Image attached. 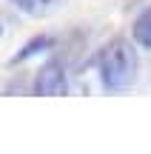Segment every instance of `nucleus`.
Masks as SVG:
<instances>
[{
    "label": "nucleus",
    "instance_id": "f257e3e1",
    "mask_svg": "<svg viewBox=\"0 0 151 154\" xmlns=\"http://www.w3.org/2000/svg\"><path fill=\"white\" fill-rule=\"evenodd\" d=\"M97 72L106 91H125L137 80V51L128 40L114 37L97 54Z\"/></svg>",
    "mask_w": 151,
    "mask_h": 154
},
{
    "label": "nucleus",
    "instance_id": "f03ea898",
    "mask_svg": "<svg viewBox=\"0 0 151 154\" xmlns=\"http://www.w3.org/2000/svg\"><path fill=\"white\" fill-rule=\"evenodd\" d=\"M32 88L37 97H63V94H68V77L57 60H49L40 66Z\"/></svg>",
    "mask_w": 151,
    "mask_h": 154
},
{
    "label": "nucleus",
    "instance_id": "7ed1b4c3",
    "mask_svg": "<svg viewBox=\"0 0 151 154\" xmlns=\"http://www.w3.org/2000/svg\"><path fill=\"white\" fill-rule=\"evenodd\" d=\"M63 0H11V6H14L17 11H23V14H29V17H46Z\"/></svg>",
    "mask_w": 151,
    "mask_h": 154
},
{
    "label": "nucleus",
    "instance_id": "20e7f679",
    "mask_svg": "<svg viewBox=\"0 0 151 154\" xmlns=\"http://www.w3.org/2000/svg\"><path fill=\"white\" fill-rule=\"evenodd\" d=\"M51 46H54V37H49V34H37V37H32L14 57H11V63H23V60H29V57L40 54L43 49H51Z\"/></svg>",
    "mask_w": 151,
    "mask_h": 154
},
{
    "label": "nucleus",
    "instance_id": "39448f33",
    "mask_svg": "<svg viewBox=\"0 0 151 154\" xmlns=\"http://www.w3.org/2000/svg\"><path fill=\"white\" fill-rule=\"evenodd\" d=\"M131 34H134V43H137V46L151 49V9H146V11H143V14L134 20Z\"/></svg>",
    "mask_w": 151,
    "mask_h": 154
},
{
    "label": "nucleus",
    "instance_id": "423d86ee",
    "mask_svg": "<svg viewBox=\"0 0 151 154\" xmlns=\"http://www.w3.org/2000/svg\"><path fill=\"white\" fill-rule=\"evenodd\" d=\"M0 37H3V26H0Z\"/></svg>",
    "mask_w": 151,
    "mask_h": 154
}]
</instances>
